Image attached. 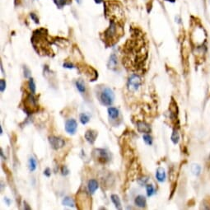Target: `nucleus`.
<instances>
[{"label": "nucleus", "mask_w": 210, "mask_h": 210, "mask_svg": "<svg viewBox=\"0 0 210 210\" xmlns=\"http://www.w3.org/2000/svg\"><path fill=\"white\" fill-rule=\"evenodd\" d=\"M148 180V177H145V176H144V177H142V178H140V179H138V182L140 185H145L146 182H147Z\"/></svg>", "instance_id": "obj_27"}, {"label": "nucleus", "mask_w": 210, "mask_h": 210, "mask_svg": "<svg viewBox=\"0 0 210 210\" xmlns=\"http://www.w3.org/2000/svg\"><path fill=\"white\" fill-rule=\"evenodd\" d=\"M118 35V27L117 25L115 22L114 20H111V23H110V27H108V29L106 30V32H104V36H105V40L109 41L111 43V41H113L114 40L116 39Z\"/></svg>", "instance_id": "obj_2"}, {"label": "nucleus", "mask_w": 210, "mask_h": 210, "mask_svg": "<svg viewBox=\"0 0 210 210\" xmlns=\"http://www.w3.org/2000/svg\"><path fill=\"white\" fill-rule=\"evenodd\" d=\"M89 120H90V117H89V116H87L86 114L82 113L80 115V121H81V123L82 124H87L89 122Z\"/></svg>", "instance_id": "obj_22"}, {"label": "nucleus", "mask_w": 210, "mask_h": 210, "mask_svg": "<svg viewBox=\"0 0 210 210\" xmlns=\"http://www.w3.org/2000/svg\"><path fill=\"white\" fill-rule=\"evenodd\" d=\"M0 133L2 134V126H0Z\"/></svg>", "instance_id": "obj_37"}, {"label": "nucleus", "mask_w": 210, "mask_h": 210, "mask_svg": "<svg viewBox=\"0 0 210 210\" xmlns=\"http://www.w3.org/2000/svg\"><path fill=\"white\" fill-rule=\"evenodd\" d=\"M156 178L159 182H164L166 180V172L165 170L162 167H159L157 169L156 171Z\"/></svg>", "instance_id": "obj_12"}, {"label": "nucleus", "mask_w": 210, "mask_h": 210, "mask_svg": "<svg viewBox=\"0 0 210 210\" xmlns=\"http://www.w3.org/2000/svg\"><path fill=\"white\" fill-rule=\"evenodd\" d=\"M104 0H95V2H96V3H101V2H103Z\"/></svg>", "instance_id": "obj_36"}, {"label": "nucleus", "mask_w": 210, "mask_h": 210, "mask_svg": "<svg viewBox=\"0 0 210 210\" xmlns=\"http://www.w3.org/2000/svg\"><path fill=\"white\" fill-rule=\"evenodd\" d=\"M87 187H88L89 193H90V194H94V193L96 192V190H97L99 187L98 182H97L96 180L91 179V180H90L88 181Z\"/></svg>", "instance_id": "obj_10"}, {"label": "nucleus", "mask_w": 210, "mask_h": 210, "mask_svg": "<svg viewBox=\"0 0 210 210\" xmlns=\"http://www.w3.org/2000/svg\"><path fill=\"white\" fill-rule=\"evenodd\" d=\"M137 128H138V132L143 133H150L151 131V127L149 126V124H148L146 122H143V121H138L137 123Z\"/></svg>", "instance_id": "obj_9"}, {"label": "nucleus", "mask_w": 210, "mask_h": 210, "mask_svg": "<svg viewBox=\"0 0 210 210\" xmlns=\"http://www.w3.org/2000/svg\"><path fill=\"white\" fill-rule=\"evenodd\" d=\"M97 137V132L92 129H89L85 133V138L86 140L91 144H93L96 141V138Z\"/></svg>", "instance_id": "obj_8"}, {"label": "nucleus", "mask_w": 210, "mask_h": 210, "mask_svg": "<svg viewBox=\"0 0 210 210\" xmlns=\"http://www.w3.org/2000/svg\"><path fill=\"white\" fill-rule=\"evenodd\" d=\"M54 2L59 8H62L64 5H66L68 3L67 0H54Z\"/></svg>", "instance_id": "obj_25"}, {"label": "nucleus", "mask_w": 210, "mask_h": 210, "mask_svg": "<svg viewBox=\"0 0 210 210\" xmlns=\"http://www.w3.org/2000/svg\"><path fill=\"white\" fill-rule=\"evenodd\" d=\"M141 84H142V81H141L140 77L136 75V74H133L129 77L128 80V90L131 91H136L139 88Z\"/></svg>", "instance_id": "obj_4"}, {"label": "nucleus", "mask_w": 210, "mask_h": 210, "mask_svg": "<svg viewBox=\"0 0 210 210\" xmlns=\"http://www.w3.org/2000/svg\"><path fill=\"white\" fill-rule=\"evenodd\" d=\"M143 138V140H144V142H145L148 145H152V144H153V138H152V137H151L148 133L144 134Z\"/></svg>", "instance_id": "obj_24"}, {"label": "nucleus", "mask_w": 210, "mask_h": 210, "mask_svg": "<svg viewBox=\"0 0 210 210\" xmlns=\"http://www.w3.org/2000/svg\"><path fill=\"white\" fill-rule=\"evenodd\" d=\"M6 88V82L3 79H1L0 80V90H1V92H3Z\"/></svg>", "instance_id": "obj_26"}, {"label": "nucleus", "mask_w": 210, "mask_h": 210, "mask_svg": "<svg viewBox=\"0 0 210 210\" xmlns=\"http://www.w3.org/2000/svg\"><path fill=\"white\" fill-rule=\"evenodd\" d=\"M5 201H6V203L7 204V205L10 204V200L7 199V198H5Z\"/></svg>", "instance_id": "obj_35"}, {"label": "nucleus", "mask_w": 210, "mask_h": 210, "mask_svg": "<svg viewBox=\"0 0 210 210\" xmlns=\"http://www.w3.org/2000/svg\"><path fill=\"white\" fill-rule=\"evenodd\" d=\"M62 204L64 206H69V207H74L75 206V204H74V201L72 200L70 197H65L62 201Z\"/></svg>", "instance_id": "obj_18"}, {"label": "nucleus", "mask_w": 210, "mask_h": 210, "mask_svg": "<svg viewBox=\"0 0 210 210\" xmlns=\"http://www.w3.org/2000/svg\"><path fill=\"white\" fill-rule=\"evenodd\" d=\"M134 203L139 208H144L146 207L147 205V200H146V198L143 195H138L135 198V200H134Z\"/></svg>", "instance_id": "obj_13"}, {"label": "nucleus", "mask_w": 210, "mask_h": 210, "mask_svg": "<svg viewBox=\"0 0 210 210\" xmlns=\"http://www.w3.org/2000/svg\"><path fill=\"white\" fill-rule=\"evenodd\" d=\"M146 190H147V195H148V197H150V196L153 195H154V193H155L154 187H153L152 185H147V188H146Z\"/></svg>", "instance_id": "obj_23"}, {"label": "nucleus", "mask_w": 210, "mask_h": 210, "mask_svg": "<svg viewBox=\"0 0 210 210\" xmlns=\"http://www.w3.org/2000/svg\"><path fill=\"white\" fill-rule=\"evenodd\" d=\"M24 76L25 78H30V75H31V71H30V69L27 68V66H24Z\"/></svg>", "instance_id": "obj_28"}, {"label": "nucleus", "mask_w": 210, "mask_h": 210, "mask_svg": "<svg viewBox=\"0 0 210 210\" xmlns=\"http://www.w3.org/2000/svg\"><path fill=\"white\" fill-rule=\"evenodd\" d=\"M49 142L50 143V145H51L52 148H54V150L60 149L65 144L64 140H63L60 138H58L56 136H50V137H49Z\"/></svg>", "instance_id": "obj_6"}, {"label": "nucleus", "mask_w": 210, "mask_h": 210, "mask_svg": "<svg viewBox=\"0 0 210 210\" xmlns=\"http://www.w3.org/2000/svg\"><path fill=\"white\" fill-rule=\"evenodd\" d=\"M78 128V123L74 119H69L65 122V130L69 134H75Z\"/></svg>", "instance_id": "obj_7"}, {"label": "nucleus", "mask_w": 210, "mask_h": 210, "mask_svg": "<svg viewBox=\"0 0 210 210\" xmlns=\"http://www.w3.org/2000/svg\"><path fill=\"white\" fill-rule=\"evenodd\" d=\"M61 172H62V174H63V175H68V174H69V169H68V167H67V166H63V167H62V169H61Z\"/></svg>", "instance_id": "obj_29"}, {"label": "nucleus", "mask_w": 210, "mask_h": 210, "mask_svg": "<svg viewBox=\"0 0 210 210\" xmlns=\"http://www.w3.org/2000/svg\"><path fill=\"white\" fill-rule=\"evenodd\" d=\"M26 111L27 112V114H30L32 112V108L36 109L37 106V101L36 97L34 96L33 93L28 94L26 98Z\"/></svg>", "instance_id": "obj_5"}, {"label": "nucleus", "mask_w": 210, "mask_h": 210, "mask_svg": "<svg viewBox=\"0 0 210 210\" xmlns=\"http://www.w3.org/2000/svg\"><path fill=\"white\" fill-rule=\"evenodd\" d=\"M28 86H29L30 90L32 91V93L34 94L36 92V84H35L34 79L32 78H29V81H28Z\"/></svg>", "instance_id": "obj_21"}, {"label": "nucleus", "mask_w": 210, "mask_h": 210, "mask_svg": "<svg viewBox=\"0 0 210 210\" xmlns=\"http://www.w3.org/2000/svg\"><path fill=\"white\" fill-rule=\"evenodd\" d=\"M75 84H76V87L79 91V92L84 93L86 91V86H85V83H84L83 80L78 79V81H76Z\"/></svg>", "instance_id": "obj_15"}, {"label": "nucleus", "mask_w": 210, "mask_h": 210, "mask_svg": "<svg viewBox=\"0 0 210 210\" xmlns=\"http://www.w3.org/2000/svg\"><path fill=\"white\" fill-rule=\"evenodd\" d=\"M170 107H172V106H171V105H170ZM176 106H176V104H175V106H174V108H175V110H176V109H177V107H176ZM170 111H171V114H173V112H174V111H173V110H170Z\"/></svg>", "instance_id": "obj_34"}, {"label": "nucleus", "mask_w": 210, "mask_h": 210, "mask_svg": "<svg viewBox=\"0 0 210 210\" xmlns=\"http://www.w3.org/2000/svg\"><path fill=\"white\" fill-rule=\"evenodd\" d=\"M36 160L34 158H30L29 162H28V166H29V170L31 171H34L36 169Z\"/></svg>", "instance_id": "obj_19"}, {"label": "nucleus", "mask_w": 210, "mask_h": 210, "mask_svg": "<svg viewBox=\"0 0 210 210\" xmlns=\"http://www.w3.org/2000/svg\"><path fill=\"white\" fill-rule=\"evenodd\" d=\"M108 115L110 119H111V120H116V119H117L119 117L120 112H119V110L117 108L110 107V108H108Z\"/></svg>", "instance_id": "obj_14"}, {"label": "nucleus", "mask_w": 210, "mask_h": 210, "mask_svg": "<svg viewBox=\"0 0 210 210\" xmlns=\"http://www.w3.org/2000/svg\"><path fill=\"white\" fill-rule=\"evenodd\" d=\"M170 139H171V141H172L174 144L178 143V142H179V140H180V134H179V133H178L177 129H175H175L173 130L172 134H171V137H170Z\"/></svg>", "instance_id": "obj_17"}, {"label": "nucleus", "mask_w": 210, "mask_h": 210, "mask_svg": "<svg viewBox=\"0 0 210 210\" xmlns=\"http://www.w3.org/2000/svg\"><path fill=\"white\" fill-rule=\"evenodd\" d=\"M166 1H167V2H174L175 1V0H166Z\"/></svg>", "instance_id": "obj_38"}, {"label": "nucleus", "mask_w": 210, "mask_h": 210, "mask_svg": "<svg viewBox=\"0 0 210 210\" xmlns=\"http://www.w3.org/2000/svg\"><path fill=\"white\" fill-rule=\"evenodd\" d=\"M191 171L195 175H199L201 171V167L198 164H192L191 166Z\"/></svg>", "instance_id": "obj_20"}, {"label": "nucleus", "mask_w": 210, "mask_h": 210, "mask_svg": "<svg viewBox=\"0 0 210 210\" xmlns=\"http://www.w3.org/2000/svg\"><path fill=\"white\" fill-rule=\"evenodd\" d=\"M24 208L25 209H31V208L28 207V204L26 202H24Z\"/></svg>", "instance_id": "obj_33"}, {"label": "nucleus", "mask_w": 210, "mask_h": 210, "mask_svg": "<svg viewBox=\"0 0 210 210\" xmlns=\"http://www.w3.org/2000/svg\"><path fill=\"white\" fill-rule=\"evenodd\" d=\"M92 155H93L94 158L96 160H97L99 162L102 163V164L108 162L109 161H110V156H109L108 152L104 150V149H101V148L95 149L93 151Z\"/></svg>", "instance_id": "obj_3"}, {"label": "nucleus", "mask_w": 210, "mask_h": 210, "mask_svg": "<svg viewBox=\"0 0 210 210\" xmlns=\"http://www.w3.org/2000/svg\"><path fill=\"white\" fill-rule=\"evenodd\" d=\"M1 71H2V73H4V72H3V69H2V63H1Z\"/></svg>", "instance_id": "obj_39"}, {"label": "nucleus", "mask_w": 210, "mask_h": 210, "mask_svg": "<svg viewBox=\"0 0 210 210\" xmlns=\"http://www.w3.org/2000/svg\"><path fill=\"white\" fill-rule=\"evenodd\" d=\"M107 66L111 70H115L116 69V67H117V57H116V55L115 54H112L110 56Z\"/></svg>", "instance_id": "obj_11"}, {"label": "nucleus", "mask_w": 210, "mask_h": 210, "mask_svg": "<svg viewBox=\"0 0 210 210\" xmlns=\"http://www.w3.org/2000/svg\"><path fill=\"white\" fill-rule=\"evenodd\" d=\"M111 198V200H112V202H113V204H115L116 208H117V209H121V208H122V207H121V202L118 195H112Z\"/></svg>", "instance_id": "obj_16"}, {"label": "nucleus", "mask_w": 210, "mask_h": 210, "mask_svg": "<svg viewBox=\"0 0 210 210\" xmlns=\"http://www.w3.org/2000/svg\"><path fill=\"white\" fill-rule=\"evenodd\" d=\"M76 1H77V2H78V3H79V4H80V3L82 2V0H76Z\"/></svg>", "instance_id": "obj_40"}, {"label": "nucleus", "mask_w": 210, "mask_h": 210, "mask_svg": "<svg viewBox=\"0 0 210 210\" xmlns=\"http://www.w3.org/2000/svg\"><path fill=\"white\" fill-rule=\"evenodd\" d=\"M63 66H64V68H67V69H74V65L72 64H70V63H64V64H63Z\"/></svg>", "instance_id": "obj_31"}, {"label": "nucleus", "mask_w": 210, "mask_h": 210, "mask_svg": "<svg viewBox=\"0 0 210 210\" xmlns=\"http://www.w3.org/2000/svg\"><path fill=\"white\" fill-rule=\"evenodd\" d=\"M44 175H46L47 177H49V176H50L51 172H50V169H49V168H46V169L44 170Z\"/></svg>", "instance_id": "obj_32"}, {"label": "nucleus", "mask_w": 210, "mask_h": 210, "mask_svg": "<svg viewBox=\"0 0 210 210\" xmlns=\"http://www.w3.org/2000/svg\"><path fill=\"white\" fill-rule=\"evenodd\" d=\"M31 17H32V19L36 23H39V19H38V17H37V16L35 13H31Z\"/></svg>", "instance_id": "obj_30"}, {"label": "nucleus", "mask_w": 210, "mask_h": 210, "mask_svg": "<svg viewBox=\"0 0 210 210\" xmlns=\"http://www.w3.org/2000/svg\"><path fill=\"white\" fill-rule=\"evenodd\" d=\"M114 99H115V94L113 91L109 87L104 88L100 94V101L103 106H111L114 102Z\"/></svg>", "instance_id": "obj_1"}]
</instances>
